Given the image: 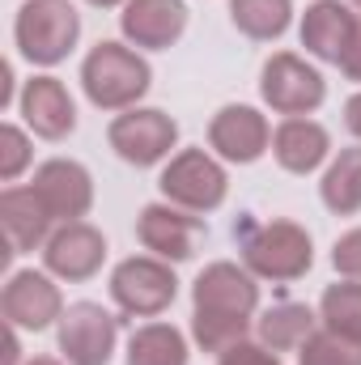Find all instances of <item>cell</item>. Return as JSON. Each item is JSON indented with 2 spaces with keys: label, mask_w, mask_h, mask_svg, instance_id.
I'll return each mask as SVG.
<instances>
[{
  "label": "cell",
  "mask_w": 361,
  "mask_h": 365,
  "mask_svg": "<svg viewBox=\"0 0 361 365\" xmlns=\"http://www.w3.org/2000/svg\"><path fill=\"white\" fill-rule=\"evenodd\" d=\"M77 34V21H73V9H60V4H30L26 17H21V43L30 56L39 60H56Z\"/></svg>",
  "instance_id": "1"
},
{
  "label": "cell",
  "mask_w": 361,
  "mask_h": 365,
  "mask_svg": "<svg viewBox=\"0 0 361 365\" xmlns=\"http://www.w3.org/2000/svg\"><path fill=\"white\" fill-rule=\"evenodd\" d=\"M141 86H145V68L123 60L115 47H102L90 60V93L98 102H123L141 93Z\"/></svg>",
  "instance_id": "2"
},
{
  "label": "cell",
  "mask_w": 361,
  "mask_h": 365,
  "mask_svg": "<svg viewBox=\"0 0 361 365\" xmlns=\"http://www.w3.org/2000/svg\"><path fill=\"white\" fill-rule=\"evenodd\" d=\"M106 344H111V323H106V314L81 306V310L73 314V323L64 327V349H68L81 365H98V361H106Z\"/></svg>",
  "instance_id": "3"
},
{
  "label": "cell",
  "mask_w": 361,
  "mask_h": 365,
  "mask_svg": "<svg viewBox=\"0 0 361 365\" xmlns=\"http://www.w3.org/2000/svg\"><path fill=\"white\" fill-rule=\"evenodd\" d=\"M166 191H179L183 200H191V204H213L221 195V175L208 162L187 158V162H179L175 175H166Z\"/></svg>",
  "instance_id": "4"
},
{
  "label": "cell",
  "mask_w": 361,
  "mask_h": 365,
  "mask_svg": "<svg viewBox=\"0 0 361 365\" xmlns=\"http://www.w3.org/2000/svg\"><path fill=\"white\" fill-rule=\"evenodd\" d=\"M179 26H183V13H179L175 0H141V4L128 13V30L141 34V38H149V43L171 38Z\"/></svg>",
  "instance_id": "5"
},
{
  "label": "cell",
  "mask_w": 361,
  "mask_h": 365,
  "mask_svg": "<svg viewBox=\"0 0 361 365\" xmlns=\"http://www.w3.org/2000/svg\"><path fill=\"white\" fill-rule=\"evenodd\" d=\"M166 136H171V128L162 123V119H123L119 128H115V140L123 145V153L128 158H136V162H149V158H158L162 153V145H166Z\"/></svg>",
  "instance_id": "6"
},
{
  "label": "cell",
  "mask_w": 361,
  "mask_h": 365,
  "mask_svg": "<svg viewBox=\"0 0 361 365\" xmlns=\"http://www.w3.org/2000/svg\"><path fill=\"white\" fill-rule=\"evenodd\" d=\"M26 110H30V119L43 128V132H64L68 123H73V106L64 102V93L56 90L51 81H39L34 90H30V98H26Z\"/></svg>",
  "instance_id": "7"
},
{
  "label": "cell",
  "mask_w": 361,
  "mask_h": 365,
  "mask_svg": "<svg viewBox=\"0 0 361 365\" xmlns=\"http://www.w3.org/2000/svg\"><path fill=\"white\" fill-rule=\"evenodd\" d=\"M51 306H56V293L43 284V280H34V276H21L17 284H13V293H9V310L21 319V323H47V314H51Z\"/></svg>",
  "instance_id": "8"
},
{
  "label": "cell",
  "mask_w": 361,
  "mask_h": 365,
  "mask_svg": "<svg viewBox=\"0 0 361 365\" xmlns=\"http://www.w3.org/2000/svg\"><path fill=\"white\" fill-rule=\"evenodd\" d=\"M260 123H255V115L251 110H230L221 123H217V140L225 145V153H234V158H251L255 149H260Z\"/></svg>",
  "instance_id": "9"
},
{
  "label": "cell",
  "mask_w": 361,
  "mask_h": 365,
  "mask_svg": "<svg viewBox=\"0 0 361 365\" xmlns=\"http://www.w3.org/2000/svg\"><path fill=\"white\" fill-rule=\"evenodd\" d=\"M345 9H336V4H319L315 9V17H310V26H306V38L315 43V51H323V56H340V38H345V30H349V17H340Z\"/></svg>",
  "instance_id": "10"
},
{
  "label": "cell",
  "mask_w": 361,
  "mask_h": 365,
  "mask_svg": "<svg viewBox=\"0 0 361 365\" xmlns=\"http://www.w3.org/2000/svg\"><path fill=\"white\" fill-rule=\"evenodd\" d=\"M319 153H323V132H319V128L293 123V128L280 132V158H285L289 166H298V170H302V166H315Z\"/></svg>",
  "instance_id": "11"
},
{
  "label": "cell",
  "mask_w": 361,
  "mask_h": 365,
  "mask_svg": "<svg viewBox=\"0 0 361 365\" xmlns=\"http://www.w3.org/2000/svg\"><path fill=\"white\" fill-rule=\"evenodd\" d=\"M93 259H98V242H93L90 234H68V238H60L56 242V251H51V264L60 268V272H90Z\"/></svg>",
  "instance_id": "12"
},
{
  "label": "cell",
  "mask_w": 361,
  "mask_h": 365,
  "mask_svg": "<svg viewBox=\"0 0 361 365\" xmlns=\"http://www.w3.org/2000/svg\"><path fill=\"white\" fill-rule=\"evenodd\" d=\"M132 365H183V349L171 331H149L132 349Z\"/></svg>",
  "instance_id": "13"
},
{
  "label": "cell",
  "mask_w": 361,
  "mask_h": 365,
  "mask_svg": "<svg viewBox=\"0 0 361 365\" xmlns=\"http://www.w3.org/2000/svg\"><path fill=\"white\" fill-rule=\"evenodd\" d=\"M234 13L255 34H268V30H280L285 26V0H238Z\"/></svg>",
  "instance_id": "14"
},
{
  "label": "cell",
  "mask_w": 361,
  "mask_h": 365,
  "mask_svg": "<svg viewBox=\"0 0 361 365\" xmlns=\"http://www.w3.org/2000/svg\"><path fill=\"white\" fill-rule=\"evenodd\" d=\"M327 310H332L336 319L345 314V327L361 331V293H332V297H327Z\"/></svg>",
  "instance_id": "15"
},
{
  "label": "cell",
  "mask_w": 361,
  "mask_h": 365,
  "mask_svg": "<svg viewBox=\"0 0 361 365\" xmlns=\"http://www.w3.org/2000/svg\"><path fill=\"white\" fill-rule=\"evenodd\" d=\"M336 264H345V268H353V272H361V234H353L340 251H336Z\"/></svg>",
  "instance_id": "16"
},
{
  "label": "cell",
  "mask_w": 361,
  "mask_h": 365,
  "mask_svg": "<svg viewBox=\"0 0 361 365\" xmlns=\"http://www.w3.org/2000/svg\"><path fill=\"white\" fill-rule=\"evenodd\" d=\"M353 128L361 132V102H353Z\"/></svg>",
  "instance_id": "17"
}]
</instances>
